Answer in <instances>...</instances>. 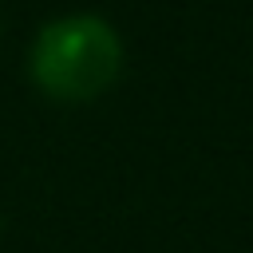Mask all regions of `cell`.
<instances>
[{
  "instance_id": "cell-1",
  "label": "cell",
  "mask_w": 253,
  "mask_h": 253,
  "mask_svg": "<svg viewBox=\"0 0 253 253\" xmlns=\"http://www.w3.org/2000/svg\"><path fill=\"white\" fill-rule=\"evenodd\" d=\"M123 71V40L111 20L71 12L47 20L28 51L32 83L55 103H91Z\"/></svg>"
}]
</instances>
